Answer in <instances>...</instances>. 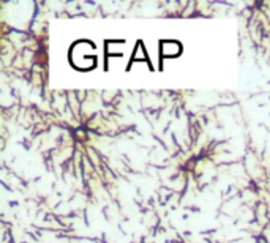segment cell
<instances>
[{
    "mask_svg": "<svg viewBox=\"0 0 270 243\" xmlns=\"http://www.w3.org/2000/svg\"><path fill=\"white\" fill-rule=\"evenodd\" d=\"M73 55H78V59L73 60V62H74L73 65H74V67L81 68V70L92 68L93 65H95V57H93L92 51H81V49H79V44L73 48L71 57H73Z\"/></svg>",
    "mask_w": 270,
    "mask_h": 243,
    "instance_id": "6da1fadb",
    "label": "cell"
},
{
    "mask_svg": "<svg viewBox=\"0 0 270 243\" xmlns=\"http://www.w3.org/2000/svg\"><path fill=\"white\" fill-rule=\"evenodd\" d=\"M182 51V46L177 41H163L161 43V54L165 57H177Z\"/></svg>",
    "mask_w": 270,
    "mask_h": 243,
    "instance_id": "7a4b0ae2",
    "label": "cell"
}]
</instances>
